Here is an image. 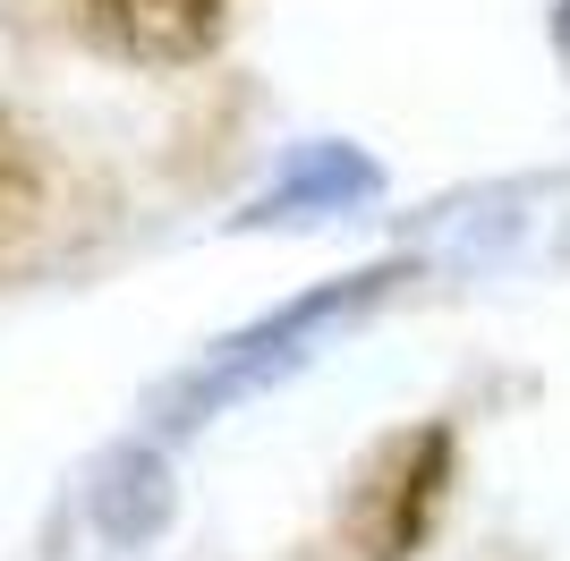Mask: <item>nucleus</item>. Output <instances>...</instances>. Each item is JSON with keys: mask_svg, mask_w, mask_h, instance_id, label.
<instances>
[{"mask_svg": "<svg viewBox=\"0 0 570 561\" xmlns=\"http://www.w3.org/2000/svg\"><path fill=\"white\" fill-rule=\"evenodd\" d=\"M392 280H409V264L392 256V264H366V273H350V280H324V289H307V298H289L282 315H264V324H247V332H230L214 357L196 374H179L163 392V409L154 417L170 425V434H188V425H205L214 409H230V400H247V392H264V383H282L298 357L324 341L333 324H350L357 306H375Z\"/></svg>", "mask_w": 570, "mask_h": 561, "instance_id": "f257e3e1", "label": "nucleus"}, {"mask_svg": "<svg viewBox=\"0 0 570 561\" xmlns=\"http://www.w3.org/2000/svg\"><path fill=\"white\" fill-rule=\"evenodd\" d=\"M460 476V434L452 417H426L409 434H383L341 485V537L357 561H417V544L434 537V511Z\"/></svg>", "mask_w": 570, "mask_h": 561, "instance_id": "f03ea898", "label": "nucleus"}, {"mask_svg": "<svg viewBox=\"0 0 570 561\" xmlns=\"http://www.w3.org/2000/svg\"><path fill=\"white\" fill-rule=\"evenodd\" d=\"M77 26L111 60L137 69H196L230 35V0H77Z\"/></svg>", "mask_w": 570, "mask_h": 561, "instance_id": "7ed1b4c3", "label": "nucleus"}, {"mask_svg": "<svg viewBox=\"0 0 570 561\" xmlns=\"http://www.w3.org/2000/svg\"><path fill=\"white\" fill-rule=\"evenodd\" d=\"M375 196H383V163L375 154H357V145H298L282 179L238 213V230H264V222H324V213L375 205Z\"/></svg>", "mask_w": 570, "mask_h": 561, "instance_id": "20e7f679", "label": "nucleus"}, {"mask_svg": "<svg viewBox=\"0 0 570 561\" xmlns=\"http://www.w3.org/2000/svg\"><path fill=\"white\" fill-rule=\"evenodd\" d=\"M170 468L154 443H119L111 460L95 468V485H86V511H95V528L111 544H154L170 528Z\"/></svg>", "mask_w": 570, "mask_h": 561, "instance_id": "39448f33", "label": "nucleus"}, {"mask_svg": "<svg viewBox=\"0 0 570 561\" xmlns=\"http://www.w3.org/2000/svg\"><path fill=\"white\" fill-rule=\"evenodd\" d=\"M43 187H51V170H43V145H35V128L0 111V247H9L18 230H35Z\"/></svg>", "mask_w": 570, "mask_h": 561, "instance_id": "423d86ee", "label": "nucleus"}, {"mask_svg": "<svg viewBox=\"0 0 570 561\" xmlns=\"http://www.w3.org/2000/svg\"><path fill=\"white\" fill-rule=\"evenodd\" d=\"M553 43H562V60H570V0H553Z\"/></svg>", "mask_w": 570, "mask_h": 561, "instance_id": "0eeeda50", "label": "nucleus"}]
</instances>
